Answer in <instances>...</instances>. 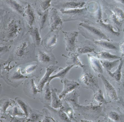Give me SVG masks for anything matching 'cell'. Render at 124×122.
<instances>
[{"label":"cell","mask_w":124,"mask_h":122,"mask_svg":"<svg viewBox=\"0 0 124 122\" xmlns=\"http://www.w3.org/2000/svg\"><path fill=\"white\" fill-rule=\"evenodd\" d=\"M36 46L30 40V36H24L16 44L6 64L12 61L16 62L19 66L24 65L28 63L36 61Z\"/></svg>","instance_id":"obj_1"},{"label":"cell","mask_w":124,"mask_h":122,"mask_svg":"<svg viewBox=\"0 0 124 122\" xmlns=\"http://www.w3.org/2000/svg\"><path fill=\"white\" fill-rule=\"evenodd\" d=\"M24 31V24L21 20L10 19L3 25L0 32V44L13 43Z\"/></svg>","instance_id":"obj_2"},{"label":"cell","mask_w":124,"mask_h":122,"mask_svg":"<svg viewBox=\"0 0 124 122\" xmlns=\"http://www.w3.org/2000/svg\"><path fill=\"white\" fill-rule=\"evenodd\" d=\"M79 34L92 41L98 40L110 41L108 36L95 22L88 20L80 22L77 25Z\"/></svg>","instance_id":"obj_3"},{"label":"cell","mask_w":124,"mask_h":122,"mask_svg":"<svg viewBox=\"0 0 124 122\" xmlns=\"http://www.w3.org/2000/svg\"><path fill=\"white\" fill-rule=\"evenodd\" d=\"M5 66L2 70L1 78L8 85L14 88L17 87L28 78L21 73L20 66L17 64Z\"/></svg>","instance_id":"obj_4"},{"label":"cell","mask_w":124,"mask_h":122,"mask_svg":"<svg viewBox=\"0 0 124 122\" xmlns=\"http://www.w3.org/2000/svg\"><path fill=\"white\" fill-rule=\"evenodd\" d=\"M58 10L63 22L73 21L85 22L91 19V14L87 6L81 8Z\"/></svg>","instance_id":"obj_5"},{"label":"cell","mask_w":124,"mask_h":122,"mask_svg":"<svg viewBox=\"0 0 124 122\" xmlns=\"http://www.w3.org/2000/svg\"><path fill=\"white\" fill-rule=\"evenodd\" d=\"M78 81L83 88L90 89L94 93L100 89L97 78L94 74L89 66L84 65Z\"/></svg>","instance_id":"obj_6"},{"label":"cell","mask_w":124,"mask_h":122,"mask_svg":"<svg viewBox=\"0 0 124 122\" xmlns=\"http://www.w3.org/2000/svg\"><path fill=\"white\" fill-rule=\"evenodd\" d=\"M103 108L102 105H95L92 102L86 106L81 105L79 104L76 107L75 110L81 114L85 119L93 122L97 120L100 117L102 116Z\"/></svg>","instance_id":"obj_7"},{"label":"cell","mask_w":124,"mask_h":122,"mask_svg":"<svg viewBox=\"0 0 124 122\" xmlns=\"http://www.w3.org/2000/svg\"><path fill=\"white\" fill-rule=\"evenodd\" d=\"M36 61L42 67H48L55 65L58 62L52 51L46 50L43 48L39 49L36 55Z\"/></svg>","instance_id":"obj_8"},{"label":"cell","mask_w":124,"mask_h":122,"mask_svg":"<svg viewBox=\"0 0 124 122\" xmlns=\"http://www.w3.org/2000/svg\"><path fill=\"white\" fill-rule=\"evenodd\" d=\"M103 121L110 122H124V115L119 108L108 106L103 108Z\"/></svg>","instance_id":"obj_9"},{"label":"cell","mask_w":124,"mask_h":122,"mask_svg":"<svg viewBox=\"0 0 124 122\" xmlns=\"http://www.w3.org/2000/svg\"><path fill=\"white\" fill-rule=\"evenodd\" d=\"M87 0H62L56 1L53 6L58 10L81 8L87 6Z\"/></svg>","instance_id":"obj_10"},{"label":"cell","mask_w":124,"mask_h":122,"mask_svg":"<svg viewBox=\"0 0 124 122\" xmlns=\"http://www.w3.org/2000/svg\"><path fill=\"white\" fill-rule=\"evenodd\" d=\"M59 31H49L44 37L41 43V46L44 49L52 51L56 47L59 42Z\"/></svg>","instance_id":"obj_11"},{"label":"cell","mask_w":124,"mask_h":122,"mask_svg":"<svg viewBox=\"0 0 124 122\" xmlns=\"http://www.w3.org/2000/svg\"><path fill=\"white\" fill-rule=\"evenodd\" d=\"M21 73L26 77L38 78L41 74L42 67L37 61L20 66Z\"/></svg>","instance_id":"obj_12"},{"label":"cell","mask_w":124,"mask_h":122,"mask_svg":"<svg viewBox=\"0 0 124 122\" xmlns=\"http://www.w3.org/2000/svg\"><path fill=\"white\" fill-rule=\"evenodd\" d=\"M63 22L58 9L54 7L50 9L49 20V31L62 30L63 27Z\"/></svg>","instance_id":"obj_13"},{"label":"cell","mask_w":124,"mask_h":122,"mask_svg":"<svg viewBox=\"0 0 124 122\" xmlns=\"http://www.w3.org/2000/svg\"><path fill=\"white\" fill-rule=\"evenodd\" d=\"M64 34L63 43L65 45L66 50L69 52H76L78 43V37L79 32L78 31L65 32L62 31Z\"/></svg>","instance_id":"obj_14"},{"label":"cell","mask_w":124,"mask_h":122,"mask_svg":"<svg viewBox=\"0 0 124 122\" xmlns=\"http://www.w3.org/2000/svg\"><path fill=\"white\" fill-rule=\"evenodd\" d=\"M24 17L28 27L32 28L38 27L39 14L35 8L31 4H28L25 7Z\"/></svg>","instance_id":"obj_15"},{"label":"cell","mask_w":124,"mask_h":122,"mask_svg":"<svg viewBox=\"0 0 124 122\" xmlns=\"http://www.w3.org/2000/svg\"><path fill=\"white\" fill-rule=\"evenodd\" d=\"M24 93L29 98L35 99L38 93H40L35 83V79L30 78L26 79L23 84Z\"/></svg>","instance_id":"obj_16"},{"label":"cell","mask_w":124,"mask_h":122,"mask_svg":"<svg viewBox=\"0 0 124 122\" xmlns=\"http://www.w3.org/2000/svg\"><path fill=\"white\" fill-rule=\"evenodd\" d=\"M98 76L102 80L106 95L108 99L110 101H117L119 98L115 88L103 74H99Z\"/></svg>","instance_id":"obj_17"},{"label":"cell","mask_w":124,"mask_h":122,"mask_svg":"<svg viewBox=\"0 0 124 122\" xmlns=\"http://www.w3.org/2000/svg\"><path fill=\"white\" fill-rule=\"evenodd\" d=\"M15 102L12 99L4 97L0 100V112L1 118L3 122V120L11 121V117L8 114V109L9 108H11L15 104Z\"/></svg>","instance_id":"obj_18"},{"label":"cell","mask_w":124,"mask_h":122,"mask_svg":"<svg viewBox=\"0 0 124 122\" xmlns=\"http://www.w3.org/2000/svg\"><path fill=\"white\" fill-rule=\"evenodd\" d=\"M97 47L93 41L86 39L77 45L76 52L79 55L95 53Z\"/></svg>","instance_id":"obj_19"},{"label":"cell","mask_w":124,"mask_h":122,"mask_svg":"<svg viewBox=\"0 0 124 122\" xmlns=\"http://www.w3.org/2000/svg\"><path fill=\"white\" fill-rule=\"evenodd\" d=\"M61 82L63 84V88L62 91L60 94H58L59 97L61 99H63L64 97L69 93L74 90L78 89L80 87V84L74 80H69L66 78Z\"/></svg>","instance_id":"obj_20"},{"label":"cell","mask_w":124,"mask_h":122,"mask_svg":"<svg viewBox=\"0 0 124 122\" xmlns=\"http://www.w3.org/2000/svg\"><path fill=\"white\" fill-rule=\"evenodd\" d=\"M97 47L110 51H117L119 50V45L118 43L106 40H98L93 41Z\"/></svg>","instance_id":"obj_21"},{"label":"cell","mask_w":124,"mask_h":122,"mask_svg":"<svg viewBox=\"0 0 124 122\" xmlns=\"http://www.w3.org/2000/svg\"><path fill=\"white\" fill-rule=\"evenodd\" d=\"M59 68V67L56 66V65H51L46 67V70L45 74L41 79L38 80L37 87L40 92L42 91L44 86L48 82L51 75L53 72H56L57 69Z\"/></svg>","instance_id":"obj_22"},{"label":"cell","mask_w":124,"mask_h":122,"mask_svg":"<svg viewBox=\"0 0 124 122\" xmlns=\"http://www.w3.org/2000/svg\"><path fill=\"white\" fill-rule=\"evenodd\" d=\"M79 54L76 52H69L68 56L62 54V56L66 58V64L67 65H73L74 67H80L82 68L84 65L83 64L79 58Z\"/></svg>","instance_id":"obj_23"},{"label":"cell","mask_w":124,"mask_h":122,"mask_svg":"<svg viewBox=\"0 0 124 122\" xmlns=\"http://www.w3.org/2000/svg\"><path fill=\"white\" fill-rule=\"evenodd\" d=\"M79 96V91L78 89H76L67 94L62 100L68 102L75 110L76 107L80 104L78 101Z\"/></svg>","instance_id":"obj_24"},{"label":"cell","mask_w":124,"mask_h":122,"mask_svg":"<svg viewBox=\"0 0 124 122\" xmlns=\"http://www.w3.org/2000/svg\"><path fill=\"white\" fill-rule=\"evenodd\" d=\"M41 92V102L44 105H50L51 103L52 90L49 83L47 82L45 85Z\"/></svg>","instance_id":"obj_25"},{"label":"cell","mask_w":124,"mask_h":122,"mask_svg":"<svg viewBox=\"0 0 124 122\" xmlns=\"http://www.w3.org/2000/svg\"><path fill=\"white\" fill-rule=\"evenodd\" d=\"M87 55L90 64L93 71L99 74H103V67L100 60L94 55L90 54Z\"/></svg>","instance_id":"obj_26"},{"label":"cell","mask_w":124,"mask_h":122,"mask_svg":"<svg viewBox=\"0 0 124 122\" xmlns=\"http://www.w3.org/2000/svg\"><path fill=\"white\" fill-rule=\"evenodd\" d=\"M28 34L32 38V43L36 47L41 46L42 38L40 36V32L38 27L31 28L28 27Z\"/></svg>","instance_id":"obj_27"},{"label":"cell","mask_w":124,"mask_h":122,"mask_svg":"<svg viewBox=\"0 0 124 122\" xmlns=\"http://www.w3.org/2000/svg\"><path fill=\"white\" fill-rule=\"evenodd\" d=\"M44 107L48 109L53 117H55L56 119H57V120H59L61 122H71L66 114L59 109L54 108L49 105H44Z\"/></svg>","instance_id":"obj_28"},{"label":"cell","mask_w":124,"mask_h":122,"mask_svg":"<svg viewBox=\"0 0 124 122\" xmlns=\"http://www.w3.org/2000/svg\"><path fill=\"white\" fill-rule=\"evenodd\" d=\"M50 9L43 13L39 14L38 26L40 33L46 27L49 26Z\"/></svg>","instance_id":"obj_29"},{"label":"cell","mask_w":124,"mask_h":122,"mask_svg":"<svg viewBox=\"0 0 124 122\" xmlns=\"http://www.w3.org/2000/svg\"><path fill=\"white\" fill-rule=\"evenodd\" d=\"M52 0H36L35 9L38 14L51 9Z\"/></svg>","instance_id":"obj_30"},{"label":"cell","mask_w":124,"mask_h":122,"mask_svg":"<svg viewBox=\"0 0 124 122\" xmlns=\"http://www.w3.org/2000/svg\"><path fill=\"white\" fill-rule=\"evenodd\" d=\"M95 22L103 31L104 30L114 36H118L120 35L119 32L115 30L113 25L110 23H105L103 22L102 19Z\"/></svg>","instance_id":"obj_31"},{"label":"cell","mask_w":124,"mask_h":122,"mask_svg":"<svg viewBox=\"0 0 124 122\" xmlns=\"http://www.w3.org/2000/svg\"><path fill=\"white\" fill-rule=\"evenodd\" d=\"M124 61L122 58L120 59L119 65L116 70L113 72L110 71H107L109 76L113 78L116 82L119 83L121 81L122 78V68L124 65Z\"/></svg>","instance_id":"obj_32"},{"label":"cell","mask_w":124,"mask_h":122,"mask_svg":"<svg viewBox=\"0 0 124 122\" xmlns=\"http://www.w3.org/2000/svg\"><path fill=\"white\" fill-rule=\"evenodd\" d=\"M62 100V106L59 109L60 110L65 112L71 122H77V117L73 108L68 102L63 100Z\"/></svg>","instance_id":"obj_33"},{"label":"cell","mask_w":124,"mask_h":122,"mask_svg":"<svg viewBox=\"0 0 124 122\" xmlns=\"http://www.w3.org/2000/svg\"><path fill=\"white\" fill-rule=\"evenodd\" d=\"M44 117L43 112L31 108L26 122H42Z\"/></svg>","instance_id":"obj_34"},{"label":"cell","mask_w":124,"mask_h":122,"mask_svg":"<svg viewBox=\"0 0 124 122\" xmlns=\"http://www.w3.org/2000/svg\"><path fill=\"white\" fill-rule=\"evenodd\" d=\"M7 4L12 9L24 17L25 8L23 6L15 0H4Z\"/></svg>","instance_id":"obj_35"},{"label":"cell","mask_w":124,"mask_h":122,"mask_svg":"<svg viewBox=\"0 0 124 122\" xmlns=\"http://www.w3.org/2000/svg\"><path fill=\"white\" fill-rule=\"evenodd\" d=\"M73 67H74L73 65H67L65 68H60L59 72H58L56 74L50 77L48 82L50 83L52 80L55 78H60L61 79V81H62L66 78L70 70Z\"/></svg>","instance_id":"obj_36"},{"label":"cell","mask_w":124,"mask_h":122,"mask_svg":"<svg viewBox=\"0 0 124 122\" xmlns=\"http://www.w3.org/2000/svg\"><path fill=\"white\" fill-rule=\"evenodd\" d=\"M94 54L95 56L101 60L113 61L120 59L121 58L118 56L112 54L110 52L105 51H101L98 53L96 52Z\"/></svg>","instance_id":"obj_37"},{"label":"cell","mask_w":124,"mask_h":122,"mask_svg":"<svg viewBox=\"0 0 124 122\" xmlns=\"http://www.w3.org/2000/svg\"><path fill=\"white\" fill-rule=\"evenodd\" d=\"M52 90L51 106L52 108L56 109H59L62 106L63 100L60 98L57 90L56 88H52Z\"/></svg>","instance_id":"obj_38"},{"label":"cell","mask_w":124,"mask_h":122,"mask_svg":"<svg viewBox=\"0 0 124 122\" xmlns=\"http://www.w3.org/2000/svg\"><path fill=\"white\" fill-rule=\"evenodd\" d=\"M15 100L19 107L23 111L24 114L25 115V117L26 118H27L29 116L31 107L25 100L21 98L17 97L15 98Z\"/></svg>","instance_id":"obj_39"},{"label":"cell","mask_w":124,"mask_h":122,"mask_svg":"<svg viewBox=\"0 0 124 122\" xmlns=\"http://www.w3.org/2000/svg\"><path fill=\"white\" fill-rule=\"evenodd\" d=\"M92 99L93 101L97 102L100 105H106L108 103L105 99L103 93L100 88L94 93Z\"/></svg>","instance_id":"obj_40"},{"label":"cell","mask_w":124,"mask_h":122,"mask_svg":"<svg viewBox=\"0 0 124 122\" xmlns=\"http://www.w3.org/2000/svg\"><path fill=\"white\" fill-rule=\"evenodd\" d=\"M110 9L116 15L120 22L122 23L124 21V11L121 7L115 5L110 6Z\"/></svg>","instance_id":"obj_41"},{"label":"cell","mask_w":124,"mask_h":122,"mask_svg":"<svg viewBox=\"0 0 124 122\" xmlns=\"http://www.w3.org/2000/svg\"><path fill=\"white\" fill-rule=\"evenodd\" d=\"M106 14L108 16V18L110 21L112 25H113L118 29L119 30L121 27L122 23L119 21L116 15L112 12L110 9H108L106 11Z\"/></svg>","instance_id":"obj_42"},{"label":"cell","mask_w":124,"mask_h":122,"mask_svg":"<svg viewBox=\"0 0 124 122\" xmlns=\"http://www.w3.org/2000/svg\"><path fill=\"white\" fill-rule=\"evenodd\" d=\"M100 60L102 65L103 67H104L106 70V71H111L113 68L118 65L119 63L120 62V59L114 60L113 61L101 59Z\"/></svg>","instance_id":"obj_43"},{"label":"cell","mask_w":124,"mask_h":122,"mask_svg":"<svg viewBox=\"0 0 124 122\" xmlns=\"http://www.w3.org/2000/svg\"><path fill=\"white\" fill-rule=\"evenodd\" d=\"M19 107L18 104H17L16 103L9 110L8 112V114L11 117V120L12 118L13 117L17 116L25 117V115L20 111Z\"/></svg>","instance_id":"obj_44"},{"label":"cell","mask_w":124,"mask_h":122,"mask_svg":"<svg viewBox=\"0 0 124 122\" xmlns=\"http://www.w3.org/2000/svg\"><path fill=\"white\" fill-rule=\"evenodd\" d=\"M43 112L44 114V117L42 122H57L56 120L54 119L53 115L46 108L43 109Z\"/></svg>","instance_id":"obj_45"},{"label":"cell","mask_w":124,"mask_h":122,"mask_svg":"<svg viewBox=\"0 0 124 122\" xmlns=\"http://www.w3.org/2000/svg\"><path fill=\"white\" fill-rule=\"evenodd\" d=\"M10 48L9 45L0 44V57L9 51Z\"/></svg>","instance_id":"obj_46"},{"label":"cell","mask_w":124,"mask_h":122,"mask_svg":"<svg viewBox=\"0 0 124 122\" xmlns=\"http://www.w3.org/2000/svg\"><path fill=\"white\" fill-rule=\"evenodd\" d=\"M117 105L119 106L120 109L122 110L124 114V99L122 98H119L118 100L116 101Z\"/></svg>","instance_id":"obj_47"},{"label":"cell","mask_w":124,"mask_h":122,"mask_svg":"<svg viewBox=\"0 0 124 122\" xmlns=\"http://www.w3.org/2000/svg\"><path fill=\"white\" fill-rule=\"evenodd\" d=\"M6 65V62L0 60V79L2 77V70Z\"/></svg>","instance_id":"obj_48"},{"label":"cell","mask_w":124,"mask_h":122,"mask_svg":"<svg viewBox=\"0 0 124 122\" xmlns=\"http://www.w3.org/2000/svg\"><path fill=\"white\" fill-rule=\"evenodd\" d=\"M119 50L121 53L122 56L124 57V41L119 45Z\"/></svg>","instance_id":"obj_49"},{"label":"cell","mask_w":124,"mask_h":122,"mask_svg":"<svg viewBox=\"0 0 124 122\" xmlns=\"http://www.w3.org/2000/svg\"><path fill=\"white\" fill-rule=\"evenodd\" d=\"M116 2L124 5V0H114Z\"/></svg>","instance_id":"obj_50"},{"label":"cell","mask_w":124,"mask_h":122,"mask_svg":"<svg viewBox=\"0 0 124 122\" xmlns=\"http://www.w3.org/2000/svg\"><path fill=\"white\" fill-rule=\"evenodd\" d=\"M123 77L121 79V83H122V88L124 91V74H123Z\"/></svg>","instance_id":"obj_51"},{"label":"cell","mask_w":124,"mask_h":122,"mask_svg":"<svg viewBox=\"0 0 124 122\" xmlns=\"http://www.w3.org/2000/svg\"><path fill=\"white\" fill-rule=\"evenodd\" d=\"M2 91V87L1 84H0V95L1 94Z\"/></svg>","instance_id":"obj_52"},{"label":"cell","mask_w":124,"mask_h":122,"mask_svg":"<svg viewBox=\"0 0 124 122\" xmlns=\"http://www.w3.org/2000/svg\"><path fill=\"white\" fill-rule=\"evenodd\" d=\"M122 74H124V66H123V68H122Z\"/></svg>","instance_id":"obj_53"},{"label":"cell","mask_w":124,"mask_h":122,"mask_svg":"<svg viewBox=\"0 0 124 122\" xmlns=\"http://www.w3.org/2000/svg\"><path fill=\"white\" fill-rule=\"evenodd\" d=\"M0 122H3L2 120L1 119V115H0Z\"/></svg>","instance_id":"obj_54"},{"label":"cell","mask_w":124,"mask_h":122,"mask_svg":"<svg viewBox=\"0 0 124 122\" xmlns=\"http://www.w3.org/2000/svg\"><path fill=\"white\" fill-rule=\"evenodd\" d=\"M56 1H61V0H56Z\"/></svg>","instance_id":"obj_55"},{"label":"cell","mask_w":124,"mask_h":122,"mask_svg":"<svg viewBox=\"0 0 124 122\" xmlns=\"http://www.w3.org/2000/svg\"><path fill=\"white\" fill-rule=\"evenodd\" d=\"M23 0V1H26V0Z\"/></svg>","instance_id":"obj_56"},{"label":"cell","mask_w":124,"mask_h":122,"mask_svg":"<svg viewBox=\"0 0 124 122\" xmlns=\"http://www.w3.org/2000/svg\"></svg>","instance_id":"obj_57"}]
</instances>
